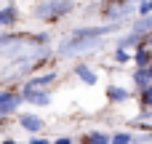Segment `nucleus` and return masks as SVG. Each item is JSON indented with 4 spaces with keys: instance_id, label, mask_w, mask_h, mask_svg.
I'll list each match as a JSON object with an SVG mask.
<instances>
[{
    "instance_id": "1",
    "label": "nucleus",
    "mask_w": 152,
    "mask_h": 144,
    "mask_svg": "<svg viewBox=\"0 0 152 144\" xmlns=\"http://www.w3.org/2000/svg\"><path fill=\"white\" fill-rule=\"evenodd\" d=\"M72 8H75V3H56V0H48V3L35 5V16L43 19V21H59V19L67 16Z\"/></svg>"
},
{
    "instance_id": "2",
    "label": "nucleus",
    "mask_w": 152,
    "mask_h": 144,
    "mask_svg": "<svg viewBox=\"0 0 152 144\" xmlns=\"http://www.w3.org/2000/svg\"><path fill=\"white\" fill-rule=\"evenodd\" d=\"M104 45V40H80V37H69L59 45V53L61 56H77V53H91V51H99Z\"/></svg>"
},
{
    "instance_id": "3",
    "label": "nucleus",
    "mask_w": 152,
    "mask_h": 144,
    "mask_svg": "<svg viewBox=\"0 0 152 144\" xmlns=\"http://www.w3.org/2000/svg\"><path fill=\"white\" fill-rule=\"evenodd\" d=\"M115 29V24H102V27H77L72 29V37H80V40H102L104 35H110Z\"/></svg>"
},
{
    "instance_id": "4",
    "label": "nucleus",
    "mask_w": 152,
    "mask_h": 144,
    "mask_svg": "<svg viewBox=\"0 0 152 144\" xmlns=\"http://www.w3.org/2000/svg\"><path fill=\"white\" fill-rule=\"evenodd\" d=\"M21 102H24V99H21V94H13V91H0V115L5 118V115L16 112Z\"/></svg>"
},
{
    "instance_id": "5",
    "label": "nucleus",
    "mask_w": 152,
    "mask_h": 144,
    "mask_svg": "<svg viewBox=\"0 0 152 144\" xmlns=\"http://www.w3.org/2000/svg\"><path fill=\"white\" fill-rule=\"evenodd\" d=\"M53 80H56V72H45V75H37V77H29L21 91H48V86Z\"/></svg>"
},
{
    "instance_id": "6",
    "label": "nucleus",
    "mask_w": 152,
    "mask_h": 144,
    "mask_svg": "<svg viewBox=\"0 0 152 144\" xmlns=\"http://www.w3.org/2000/svg\"><path fill=\"white\" fill-rule=\"evenodd\" d=\"M131 11H134L131 3H110V5H104V16L107 19H126Z\"/></svg>"
},
{
    "instance_id": "7",
    "label": "nucleus",
    "mask_w": 152,
    "mask_h": 144,
    "mask_svg": "<svg viewBox=\"0 0 152 144\" xmlns=\"http://www.w3.org/2000/svg\"><path fill=\"white\" fill-rule=\"evenodd\" d=\"M21 99L29 102V104H37V107H48L51 104V94L48 91H21Z\"/></svg>"
},
{
    "instance_id": "8",
    "label": "nucleus",
    "mask_w": 152,
    "mask_h": 144,
    "mask_svg": "<svg viewBox=\"0 0 152 144\" xmlns=\"http://www.w3.org/2000/svg\"><path fill=\"white\" fill-rule=\"evenodd\" d=\"M19 123H21V128H24V131H29V134H37V131H43V128H45L43 118H37V115H21V118H19Z\"/></svg>"
},
{
    "instance_id": "9",
    "label": "nucleus",
    "mask_w": 152,
    "mask_h": 144,
    "mask_svg": "<svg viewBox=\"0 0 152 144\" xmlns=\"http://www.w3.org/2000/svg\"><path fill=\"white\" fill-rule=\"evenodd\" d=\"M134 61H136V67H139V69H150L152 64V51L150 48H144V45H139V48H136V51H134Z\"/></svg>"
},
{
    "instance_id": "10",
    "label": "nucleus",
    "mask_w": 152,
    "mask_h": 144,
    "mask_svg": "<svg viewBox=\"0 0 152 144\" xmlns=\"http://www.w3.org/2000/svg\"><path fill=\"white\" fill-rule=\"evenodd\" d=\"M134 35H139V37H147L152 35V16H144V19H139L136 24H134V29H131Z\"/></svg>"
},
{
    "instance_id": "11",
    "label": "nucleus",
    "mask_w": 152,
    "mask_h": 144,
    "mask_svg": "<svg viewBox=\"0 0 152 144\" xmlns=\"http://www.w3.org/2000/svg\"><path fill=\"white\" fill-rule=\"evenodd\" d=\"M134 83H136V88H139V91H147V88H152L150 69H136V75H134Z\"/></svg>"
},
{
    "instance_id": "12",
    "label": "nucleus",
    "mask_w": 152,
    "mask_h": 144,
    "mask_svg": "<svg viewBox=\"0 0 152 144\" xmlns=\"http://www.w3.org/2000/svg\"><path fill=\"white\" fill-rule=\"evenodd\" d=\"M75 75H77L83 83H88V86L96 83V72H94L91 67H86V64H77V67H75Z\"/></svg>"
},
{
    "instance_id": "13",
    "label": "nucleus",
    "mask_w": 152,
    "mask_h": 144,
    "mask_svg": "<svg viewBox=\"0 0 152 144\" xmlns=\"http://www.w3.org/2000/svg\"><path fill=\"white\" fill-rule=\"evenodd\" d=\"M16 19H19V11H16V5H5V8L0 11V21H3V27H11V24H16Z\"/></svg>"
},
{
    "instance_id": "14",
    "label": "nucleus",
    "mask_w": 152,
    "mask_h": 144,
    "mask_svg": "<svg viewBox=\"0 0 152 144\" xmlns=\"http://www.w3.org/2000/svg\"><path fill=\"white\" fill-rule=\"evenodd\" d=\"M80 144H112V139H110L107 134H99V131H94V134H88V136H86Z\"/></svg>"
},
{
    "instance_id": "15",
    "label": "nucleus",
    "mask_w": 152,
    "mask_h": 144,
    "mask_svg": "<svg viewBox=\"0 0 152 144\" xmlns=\"http://www.w3.org/2000/svg\"><path fill=\"white\" fill-rule=\"evenodd\" d=\"M107 96H110V102H126L131 94H128L126 88H115V86H112V88L107 91Z\"/></svg>"
},
{
    "instance_id": "16",
    "label": "nucleus",
    "mask_w": 152,
    "mask_h": 144,
    "mask_svg": "<svg viewBox=\"0 0 152 144\" xmlns=\"http://www.w3.org/2000/svg\"><path fill=\"white\" fill-rule=\"evenodd\" d=\"M112 144H134V136L131 134H115L112 136Z\"/></svg>"
},
{
    "instance_id": "17",
    "label": "nucleus",
    "mask_w": 152,
    "mask_h": 144,
    "mask_svg": "<svg viewBox=\"0 0 152 144\" xmlns=\"http://www.w3.org/2000/svg\"><path fill=\"white\" fill-rule=\"evenodd\" d=\"M115 59H118L120 64H126V61H131V59H134V53H128V51H120V48H118V51H115Z\"/></svg>"
},
{
    "instance_id": "18",
    "label": "nucleus",
    "mask_w": 152,
    "mask_h": 144,
    "mask_svg": "<svg viewBox=\"0 0 152 144\" xmlns=\"http://www.w3.org/2000/svg\"><path fill=\"white\" fill-rule=\"evenodd\" d=\"M142 104H144L147 110H152V88H147V91H142Z\"/></svg>"
},
{
    "instance_id": "19",
    "label": "nucleus",
    "mask_w": 152,
    "mask_h": 144,
    "mask_svg": "<svg viewBox=\"0 0 152 144\" xmlns=\"http://www.w3.org/2000/svg\"><path fill=\"white\" fill-rule=\"evenodd\" d=\"M139 13H142V16H150V13H152V0H147V3L139 5Z\"/></svg>"
},
{
    "instance_id": "20",
    "label": "nucleus",
    "mask_w": 152,
    "mask_h": 144,
    "mask_svg": "<svg viewBox=\"0 0 152 144\" xmlns=\"http://www.w3.org/2000/svg\"><path fill=\"white\" fill-rule=\"evenodd\" d=\"M53 144H72V139H69V136H61V139H56Z\"/></svg>"
},
{
    "instance_id": "21",
    "label": "nucleus",
    "mask_w": 152,
    "mask_h": 144,
    "mask_svg": "<svg viewBox=\"0 0 152 144\" xmlns=\"http://www.w3.org/2000/svg\"><path fill=\"white\" fill-rule=\"evenodd\" d=\"M142 45H144V48H152V35H147V37H144V43H142Z\"/></svg>"
},
{
    "instance_id": "22",
    "label": "nucleus",
    "mask_w": 152,
    "mask_h": 144,
    "mask_svg": "<svg viewBox=\"0 0 152 144\" xmlns=\"http://www.w3.org/2000/svg\"><path fill=\"white\" fill-rule=\"evenodd\" d=\"M29 144H51V142H48V139H37V136H35V139H32Z\"/></svg>"
},
{
    "instance_id": "23",
    "label": "nucleus",
    "mask_w": 152,
    "mask_h": 144,
    "mask_svg": "<svg viewBox=\"0 0 152 144\" xmlns=\"http://www.w3.org/2000/svg\"><path fill=\"white\" fill-rule=\"evenodd\" d=\"M3 144H16V142H13V139H5V142H3Z\"/></svg>"
},
{
    "instance_id": "24",
    "label": "nucleus",
    "mask_w": 152,
    "mask_h": 144,
    "mask_svg": "<svg viewBox=\"0 0 152 144\" xmlns=\"http://www.w3.org/2000/svg\"><path fill=\"white\" fill-rule=\"evenodd\" d=\"M150 77H152V67H150Z\"/></svg>"
},
{
    "instance_id": "25",
    "label": "nucleus",
    "mask_w": 152,
    "mask_h": 144,
    "mask_svg": "<svg viewBox=\"0 0 152 144\" xmlns=\"http://www.w3.org/2000/svg\"><path fill=\"white\" fill-rule=\"evenodd\" d=\"M0 27H3V21H0Z\"/></svg>"
}]
</instances>
